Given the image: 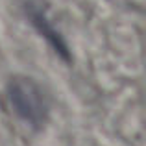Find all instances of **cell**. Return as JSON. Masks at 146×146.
<instances>
[{
    "label": "cell",
    "mask_w": 146,
    "mask_h": 146,
    "mask_svg": "<svg viewBox=\"0 0 146 146\" xmlns=\"http://www.w3.org/2000/svg\"><path fill=\"white\" fill-rule=\"evenodd\" d=\"M26 15H28V19L32 21V24L35 26V30L41 33V37H43L63 59H68V57H70V52H68L67 43H65V39L57 33V30L52 26V22L46 19L44 11L41 9L39 6H35V4H28V6H26Z\"/></svg>",
    "instance_id": "2"
},
{
    "label": "cell",
    "mask_w": 146,
    "mask_h": 146,
    "mask_svg": "<svg viewBox=\"0 0 146 146\" xmlns=\"http://www.w3.org/2000/svg\"><path fill=\"white\" fill-rule=\"evenodd\" d=\"M6 100L11 113L39 131L50 118V98L39 82L24 74H17L6 85Z\"/></svg>",
    "instance_id": "1"
}]
</instances>
